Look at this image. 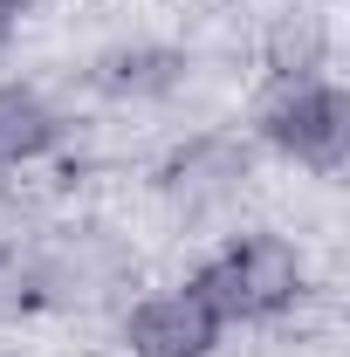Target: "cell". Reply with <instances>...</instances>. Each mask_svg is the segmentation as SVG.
Instances as JSON below:
<instances>
[{"instance_id": "obj_3", "label": "cell", "mask_w": 350, "mask_h": 357, "mask_svg": "<svg viewBox=\"0 0 350 357\" xmlns=\"http://www.w3.org/2000/svg\"><path fill=\"white\" fill-rule=\"evenodd\" d=\"M220 337H227V323L213 316V303H206L192 282L158 289V296L131 303V316H124L131 357H213Z\"/></svg>"}, {"instance_id": "obj_6", "label": "cell", "mask_w": 350, "mask_h": 357, "mask_svg": "<svg viewBox=\"0 0 350 357\" xmlns=\"http://www.w3.org/2000/svg\"><path fill=\"white\" fill-rule=\"evenodd\" d=\"M178 62L172 48H110L103 62H96V89H110V96H158V89L178 83Z\"/></svg>"}, {"instance_id": "obj_4", "label": "cell", "mask_w": 350, "mask_h": 357, "mask_svg": "<svg viewBox=\"0 0 350 357\" xmlns=\"http://www.w3.org/2000/svg\"><path fill=\"white\" fill-rule=\"evenodd\" d=\"M241 185H248V151L234 137H192L185 151L165 158V199H172L185 220L220 213Z\"/></svg>"}, {"instance_id": "obj_7", "label": "cell", "mask_w": 350, "mask_h": 357, "mask_svg": "<svg viewBox=\"0 0 350 357\" xmlns=\"http://www.w3.org/2000/svg\"><path fill=\"white\" fill-rule=\"evenodd\" d=\"M21 241H28V220H21V206H14V199L0 192V255H14Z\"/></svg>"}, {"instance_id": "obj_8", "label": "cell", "mask_w": 350, "mask_h": 357, "mask_svg": "<svg viewBox=\"0 0 350 357\" xmlns=\"http://www.w3.org/2000/svg\"><path fill=\"white\" fill-rule=\"evenodd\" d=\"M14 28H21V0H0V48L14 42Z\"/></svg>"}, {"instance_id": "obj_2", "label": "cell", "mask_w": 350, "mask_h": 357, "mask_svg": "<svg viewBox=\"0 0 350 357\" xmlns=\"http://www.w3.org/2000/svg\"><path fill=\"white\" fill-rule=\"evenodd\" d=\"M254 131H261V144H275L282 158H296L309 172H337L350 158V96L344 83H330L316 69L309 76L275 69L254 103Z\"/></svg>"}, {"instance_id": "obj_1", "label": "cell", "mask_w": 350, "mask_h": 357, "mask_svg": "<svg viewBox=\"0 0 350 357\" xmlns=\"http://www.w3.org/2000/svg\"><path fill=\"white\" fill-rule=\"evenodd\" d=\"M185 282L213 303L220 323H268V316L296 310L309 268H303V255H296V241H282V234H234V241L213 248Z\"/></svg>"}, {"instance_id": "obj_5", "label": "cell", "mask_w": 350, "mask_h": 357, "mask_svg": "<svg viewBox=\"0 0 350 357\" xmlns=\"http://www.w3.org/2000/svg\"><path fill=\"white\" fill-rule=\"evenodd\" d=\"M62 144V110L35 83H0V172L35 165Z\"/></svg>"}]
</instances>
